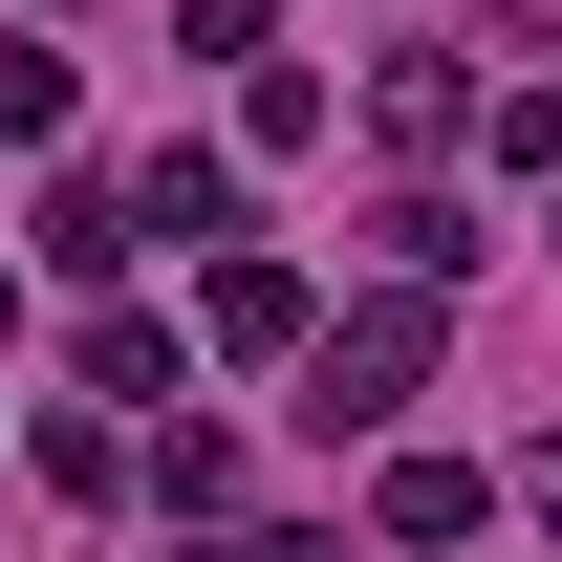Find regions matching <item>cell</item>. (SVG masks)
<instances>
[{
    "label": "cell",
    "instance_id": "6da1fadb",
    "mask_svg": "<svg viewBox=\"0 0 562 562\" xmlns=\"http://www.w3.org/2000/svg\"><path fill=\"white\" fill-rule=\"evenodd\" d=\"M432 390V281H390V303H347V325H303V412L325 432H390Z\"/></svg>",
    "mask_w": 562,
    "mask_h": 562
},
{
    "label": "cell",
    "instance_id": "7a4b0ae2",
    "mask_svg": "<svg viewBox=\"0 0 562 562\" xmlns=\"http://www.w3.org/2000/svg\"><path fill=\"white\" fill-rule=\"evenodd\" d=\"M303 325H325V303H303L281 260H216V281H195V347H238V368H281Z\"/></svg>",
    "mask_w": 562,
    "mask_h": 562
},
{
    "label": "cell",
    "instance_id": "3957f363",
    "mask_svg": "<svg viewBox=\"0 0 562 562\" xmlns=\"http://www.w3.org/2000/svg\"><path fill=\"white\" fill-rule=\"evenodd\" d=\"M368 131H390V151L476 131V66H454V44H390V66H368Z\"/></svg>",
    "mask_w": 562,
    "mask_h": 562
},
{
    "label": "cell",
    "instance_id": "277c9868",
    "mask_svg": "<svg viewBox=\"0 0 562 562\" xmlns=\"http://www.w3.org/2000/svg\"><path fill=\"white\" fill-rule=\"evenodd\" d=\"M131 216H151V238H238V151H151Z\"/></svg>",
    "mask_w": 562,
    "mask_h": 562
},
{
    "label": "cell",
    "instance_id": "5b68a950",
    "mask_svg": "<svg viewBox=\"0 0 562 562\" xmlns=\"http://www.w3.org/2000/svg\"><path fill=\"white\" fill-rule=\"evenodd\" d=\"M368 519H390V541H476V519H497V476H454V454H390V497H368Z\"/></svg>",
    "mask_w": 562,
    "mask_h": 562
},
{
    "label": "cell",
    "instance_id": "8992f818",
    "mask_svg": "<svg viewBox=\"0 0 562 562\" xmlns=\"http://www.w3.org/2000/svg\"><path fill=\"white\" fill-rule=\"evenodd\" d=\"M131 238H151V216L109 195V173H66V195H44V260H66V281H131Z\"/></svg>",
    "mask_w": 562,
    "mask_h": 562
},
{
    "label": "cell",
    "instance_id": "52a82bcc",
    "mask_svg": "<svg viewBox=\"0 0 562 562\" xmlns=\"http://www.w3.org/2000/svg\"><path fill=\"white\" fill-rule=\"evenodd\" d=\"M87 390H151V412H173V390H195V347H173V325H131V303H109V325H87Z\"/></svg>",
    "mask_w": 562,
    "mask_h": 562
},
{
    "label": "cell",
    "instance_id": "ba28073f",
    "mask_svg": "<svg viewBox=\"0 0 562 562\" xmlns=\"http://www.w3.org/2000/svg\"><path fill=\"white\" fill-rule=\"evenodd\" d=\"M368 238H390V281H476V216H454V195H390Z\"/></svg>",
    "mask_w": 562,
    "mask_h": 562
},
{
    "label": "cell",
    "instance_id": "9c48e42d",
    "mask_svg": "<svg viewBox=\"0 0 562 562\" xmlns=\"http://www.w3.org/2000/svg\"><path fill=\"white\" fill-rule=\"evenodd\" d=\"M0 131H22V151H66V44H0Z\"/></svg>",
    "mask_w": 562,
    "mask_h": 562
},
{
    "label": "cell",
    "instance_id": "30bf717a",
    "mask_svg": "<svg viewBox=\"0 0 562 562\" xmlns=\"http://www.w3.org/2000/svg\"><path fill=\"white\" fill-rule=\"evenodd\" d=\"M476 131H497V173H562V87H497Z\"/></svg>",
    "mask_w": 562,
    "mask_h": 562
},
{
    "label": "cell",
    "instance_id": "8fae6325",
    "mask_svg": "<svg viewBox=\"0 0 562 562\" xmlns=\"http://www.w3.org/2000/svg\"><path fill=\"white\" fill-rule=\"evenodd\" d=\"M173 44H195V66H260L281 22H260V0H173Z\"/></svg>",
    "mask_w": 562,
    "mask_h": 562
},
{
    "label": "cell",
    "instance_id": "7c38bea8",
    "mask_svg": "<svg viewBox=\"0 0 562 562\" xmlns=\"http://www.w3.org/2000/svg\"><path fill=\"white\" fill-rule=\"evenodd\" d=\"M519 519H562V454H519Z\"/></svg>",
    "mask_w": 562,
    "mask_h": 562
},
{
    "label": "cell",
    "instance_id": "4fadbf2b",
    "mask_svg": "<svg viewBox=\"0 0 562 562\" xmlns=\"http://www.w3.org/2000/svg\"><path fill=\"white\" fill-rule=\"evenodd\" d=\"M0 325H22V303H0Z\"/></svg>",
    "mask_w": 562,
    "mask_h": 562
},
{
    "label": "cell",
    "instance_id": "5bb4252c",
    "mask_svg": "<svg viewBox=\"0 0 562 562\" xmlns=\"http://www.w3.org/2000/svg\"><path fill=\"white\" fill-rule=\"evenodd\" d=\"M195 562H216V541H195Z\"/></svg>",
    "mask_w": 562,
    "mask_h": 562
}]
</instances>
